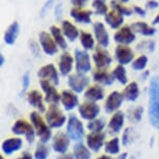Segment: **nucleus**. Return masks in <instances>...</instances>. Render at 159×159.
<instances>
[{"label": "nucleus", "instance_id": "f257e3e1", "mask_svg": "<svg viewBox=\"0 0 159 159\" xmlns=\"http://www.w3.org/2000/svg\"><path fill=\"white\" fill-rule=\"evenodd\" d=\"M149 119L153 127L159 128V76H153L150 81Z\"/></svg>", "mask_w": 159, "mask_h": 159}, {"label": "nucleus", "instance_id": "f03ea898", "mask_svg": "<svg viewBox=\"0 0 159 159\" xmlns=\"http://www.w3.org/2000/svg\"><path fill=\"white\" fill-rule=\"evenodd\" d=\"M30 121L31 124L34 126L35 132L40 137L41 143H46L50 140L51 136H52V132H51L50 128L48 127L46 123L44 121V119L40 116V113L38 112H31L30 113Z\"/></svg>", "mask_w": 159, "mask_h": 159}, {"label": "nucleus", "instance_id": "7ed1b4c3", "mask_svg": "<svg viewBox=\"0 0 159 159\" xmlns=\"http://www.w3.org/2000/svg\"><path fill=\"white\" fill-rule=\"evenodd\" d=\"M11 131L17 135H24L29 143H32L34 142L35 130L30 123H28L25 120H18V121H16V123L11 127Z\"/></svg>", "mask_w": 159, "mask_h": 159}, {"label": "nucleus", "instance_id": "20e7f679", "mask_svg": "<svg viewBox=\"0 0 159 159\" xmlns=\"http://www.w3.org/2000/svg\"><path fill=\"white\" fill-rule=\"evenodd\" d=\"M66 116L57 107V105H50L46 113V121L50 128H61L66 123Z\"/></svg>", "mask_w": 159, "mask_h": 159}, {"label": "nucleus", "instance_id": "39448f33", "mask_svg": "<svg viewBox=\"0 0 159 159\" xmlns=\"http://www.w3.org/2000/svg\"><path fill=\"white\" fill-rule=\"evenodd\" d=\"M67 134L70 139L78 142L84 135V129H83L82 123L79 121L76 116H70L67 124Z\"/></svg>", "mask_w": 159, "mask_h": 159}, {"label": "nucleus", "instance_id": "423d86ee", "mask_svg": "<svg viewBox=\"0 0 159 159\" xmlns=\"http://www.w3.org/2000/svg\"><path fill=\"white\" fill-rule=\"evenodd\" d=\"M75 67H76L77 73L85 74L89 72L92 68L91 58L86 50H75Z\"/></svg>", "mask_w": 159, "mask_h": 159}, {"label": "nucleus", "instance_id": "0eeeda50", "mask_svg": "<svg viewBox=\"0 0 159 159\" xmlns=\"http://www.w3.org/2000/svg\"><path fill=\"white\" fill-rule=\"evenodd\" d=\"M78 111L82 119L86 120V121H93L96 120V118L100 113V107L95 102H84L78 107Z\"/></svg>", "mask_w": 159, "mask_h": 159}, {"label": "nucleus", "instance_id": "6e6552de", "mask_svg": "<svg viewBox=\"0 0 159 159\" xmlns=\"http://www.w3.org/2000/svg\"><path fill=\"white\" fill-rule=\"evenodd\" d=\"M40 84L43 92L45 93V101L52 105H57L58 102L61 101V95L58 94L54 85L49 80H41Z\"/></svg>", "mask_w": 159, "mask_h": 159}, {"label": "nucleus", "instance_id": "1a4fd4ad", "mask_svg": "<svg viewBox=\"0 0 159 159\" xmlns=\"http://www.w3.org/2000/svg\"><path fill=\"white\" fill-rule=\"evenodd\" d=\"M39 40H40V44L42 49L47 55H54L57 53V44L55 43L54 39L52 35L48 34L46 31H42L39 34Z\"/></svg>", "mask_w": 159, "mask_h": 159}, {"label": "nucleus", "instance_id": "9d476101", "mask_svg": "<svg viewBox=\"0 0 159 159\" xmlns=\"http://www.w3.org/2000/svg\"><path fill=\"white\" fill-rule=\"evenodd\" d=\"M89 79L84 74L76 73L73 75H70L68 79V84L70 89L75 93H82L84 89L89 85Z\"/></svg>", "mask_w": 159, "mask_h": 159}, {"label": "nucleus", "instance_id": "9b49d317", "mask_svg": "<svg viewBox=\"0 0 159 159\" xmlns=\"http://www.w3.org/2000/svg\"><path fill=\"white\" fill-rule=\"evenodd\" d=\"M93 61H94L96 67L102 70V69L107 68L108 66H110L112 58L106 50L101 47H98L96 49L95 53L93 54Z\"/></svg>", "mask_w": 159, "mask_h": 159}, {"label": "nucleus", "instance_id": "f8f14e48", "mask_svg": "<svg viewBox=\"0 0 159 159\" xmlns=\"http://www.w3.org/2000/svg\"><path fill=\"white\" fill-rule=\"evenodd\" d=\"M69 146H70V137L68 136V134L64 133V132H58L53 137L52 148L56 153L66 154V152L69 149Z\"/></svg>", "mask_w": 159, "mask_h": 159}, {"label": "nucleus", "instance_id": "ddd939ff", "mask_svg": "<svg viewBox=\"0 0 159 159\" xmlns=\"http://www.w3.org/2000/svg\"><path fill=\"white\" fill-rule=\"evenodd\" d=\"M135 34L129 26H124V27L120 28L115 34V41L116 43L124 45V46L133 43L135 41Z\"/></svg>", "mask_w": 159, "mask_h": 159}, {"label": "nucleus", "instance_id": "4468645a", "mask_svg": "<svg viewBox=\"0 0 159 159\" xmlns=\"http://www.w3.org/2000/svg\"><path fill=\"white\" fill-rule=\"evenodd\" d=\"M38 76L43 80H49L50 82H53V84L58 85L59 77L56 68L52 64L46 65L42 67L38 72Z\"/></svg>", "mask_w": 159, "mask_h": 159}, {"label": "nucleus", "instance_id": "2eb2a0df", "mask_svg": "<svg viewBox=\"0 0 159 159\" xmlns=\"http://www.w3.org/2000/svg\"><path fill=\"white\" fill-rule=\"evenodd\" d=\"M123 99H124V96L121 93L119 92L110 93L106 99V102H105V111L107 113L116 112V110L121 107V105L123 103Z\"/></svg>", "mask_w": 159, "mask_h": 159}, {"label": "nucleus", "instance_id": "dca6fc26", "mask_svg": "<svg viewBox=\"0 0 159 159\" xmlns=\"http://www.w3.org/2000/svg\"><path fill=\"white\" fill-rule=\"evenodd\" d=\"M105 134L103 132H91L86 135V145L94 152H99L104 145Z\"/></svg>", "mask_w": 159, "mask_h": 159}, {"label": "nucleus", "instance_id": "f3484780", "mask_svg": "<svg viewBox=\"0 0 159 159\" xmlns=\"http://www.w3.org/2000/svg\"><path fill=\"white\" fill-rule=\"evenodd\" d=\"M93 29H94L95 38L99 45L103 48H106L109 45V35L104 24L102 22H96L93 26Z\"/></svg>", "mask_w": 159, "mask_h": 159}, {"label": "nucleus", "instance_id": "a211bd4d", "mask_svg": "<svg viewBox=\"0 0 159 159\" xmlns=\"http://www.w3.org/2000/svg\"><path fill=\"white\" fill-rule=\"evenodd\" d=\"M133 57H134L133 51L129 47L124 46V45H120V46L116 47V61H119L120 65H122V66L128 65L129 62H131Z\"/></svg>", "mask_w": 159, "mask_h": 159}, {"label": "nucleus", "instance_id": "6ab92c4d", "mask_svg": "<svg viewBox=\"0 0 159 159\" xmlns=\"http://www.w3.org/2000/svg\"><path fill=\"white\" fill-rule=\"evenodd\" d=\"M23 142L22 139H19V137H13V139H5L1 145V149L2 152L4 153L5 155H11L13 153L19 151V150L22 148Z\"/></svg>", "mask_w": 159, "mask_h": 159}, {"label": "nucleus", "instance_id": "aec40b11", "mask_svg": "<svg viewBox=\"0 0 159 159\" xmlns=\"http://www.w3.org/2000/svg\"><path fill=\"white\" fill-rule=\"evenodd\" d=\"M92 15H93L92 11H85L82 10V8L73 7L70 10V16L78 23H83V24L91 23Z\"/></svg>", "mask_w": 159, "mask_h": 159}, {"label": "nucleus", "instance_id": "412c9836", "mask_svg": "<svg viewBox=\"0 0 159 159\" xmlns=\"http://www.w3.org/2000/svg\"><path fill=\"white\" fill-rule=\"evenodd\" d=\"M61 102L64 105L66 110H72L75 107L78 106L79 100H78L77 95H75L74 93H72L70 91H64L61 93Z\"/></svg>", "mask_w": 159, "mask_h": 159}, {"label": "nucleus", "instance_id": "4be33fe9", "mask_svg": "<svg viewBox=\"0 0 159 159\" xmlns=\"http://www.w3.org/2000/svg\"><path fill=\"white\" fill-rule=\"evenodd\" d=\"M125 116L122 111H116L113 113V116L110 118L108 123V129L111 133H119L121 129L124 126Z\"/></svg>", "mask_w": 159, "mask_h": 159}, {"label": "nucleus", "instance_id": "5701e85b", "mask_svg": "<svg viewBox=\"0 0 159 159\" xmlns=\"http://www.w3.org/2000/svg\"><path fill=\"white\" fill-rule=\"evenodd\" d=\"M27 101L31 106L35 107L40 112L45 111V105H44L43 97H42V95L40 94V92L35 91V89H32V91L28 92Z\"/></svg>", "mask_w": 159, "mask_h": 159}, {"label": "nucleus", "instance_id": "b1692460", "mask_svg": "<svg viewBox=\"0 0 159 159\" xmlns=\"http://www.w3.org/2000/svg\"><path fill=\"white\" fill-rule=\"evenodd\" d=\"M61 30L64 32L65 37L71 42H74L80 35L78 28L68 20H64L61 22Z\"/></svg>", "mask_w": 159, "mask_h": 159}, {"label": "nucleus", "instance_id": "393cba45", "mask_svg": "<svg viewBox=\"0 0 159 159\" xmlns=\"http://www.w3.org/2000/svg\"><path fill=\"white\" fill-rule=\"evenodd\" d=\"M84 97L91 102H97L103 100L104 98V91L100 85L95 84L92 85L86 89L84 93Z\"/></svg>", "mask_w": 159, "mask_h": 159}, {"label": "nucleus", "instance_id": "a878e982", "mask_svg": "<svg viewBox=\"0 0 159 159\" xmlns=\"http://www.w3.org/2000/svg\"><path fill=\"white\" fill-rule=\"evenodd\" d=\"M73 62H74V59L69 53L66 52L64 54H61V58H59L58 68H59L61 73L64 75V76L70 74V72L72 71V68H73Z\"/></svg>", "mask_w": 159, "mask_h": 159}, {"label": "nucleus", "instance_id": "bb28decb", "mask_svg": "<svg viewBox=\"0 0 159 159\" xmlns=\"http://www.w3.org/2000/svg\"><path fill=\"white\" fill-rule=\"evenodd\" d=\"M20 32V25L18 22H13L10 26L7 27V31L4 34V42L7 45H13L16 42L18 35Z\"/></svg>", "mask_w": 159, "mask_h": 159}, {"label": "nucleus", "instance_id": "cd10ccee", "mask_svg": "<svg viewBox=\"0 0 159 159\" xmlns=\"http://www.w3.org/2000/svg\"><path fill=\"white\" fill-rule=\"evenodd\" d=\"M93 78H94L96 82L104 85H110L115 81V77H113L112 74H109L106 71L100 70V69L93 73Z\"/></svg>", "mask_w": 159, "mask_h": 159}, {"label": "nucleus", "instance_id": "c85d7f7f", "mask_svg": "<svg viewBox=\"0 0 159 159\" xmlns=\"http://www.w3.org/2000/svg\"><path fill=\"white\" fill-rule=\"evenodd\" d=\"M105 22L108 24L112 29H116L124 22V16L116 13V11H111L105 15Z\"/></svg>", "mask_w": 159, "mask_h": 159}, {"label": "nucleus", "instance_id": "c756f323", "mask_svg": "<svg viewBox=\"0 0 159 159\" xmlns=\"http://www.w3.org/2000/svg\"><path fill=\"white\" fill-rule=\"evenodd\" d=\"M131 28L133 31H135L137 34H140L143 35H146V37L154 35L156 32V29L153 27V26H150L145 22H136V23L132 24Z\"/></svg>", "mask_w": 159, "mask_h": 159}, {"label": "nucleus", "instance_id": "7c9ffc66", "mask_svg": "<svg viewBox=\"0 0 159 159\" xmlns=\"http://www.w3.org/2000/svg\"><path fill=\"white\" fill-rule=\"evenodd\" d=\"M50 32H51V35H52V38L54 39L55 43L57 44L58 47H61V49H67L68 48V44L67 42L65 40V37H64V32L61 28H58L57 26L53 25L50 27Z\"/></svg>", "mask_w": 159, "mask_h": 159}, {"label": "nucleus", "instance_id": "2f4dec72", "mask_svg": "<svg viewBox=\"0 0 159 159\" xmlns=\"http://www.w3.org/2000/svg\"><path fill=\"white\" fill-rule=\"evenodd\" d=\"M123 96L126 100L128 101H135L139 96V85H137L136 82H131L126 86V89H124V93H123Z\"/></svg>", "mask_w": 159, "mask_h": 159}, {"label": "nucleus", "instance_id": "473e14b6", "mask_svg": "<svg viewBox=\"0 0 159 159\" xmlns=\"http://www.w3.org/2000/svg\"><path fill=\"white\" fill-rule=\"evenodd\" d=\"M74 157L75 159H91L89 149L82 143H76L74 146Z\"/></svg>", "mask_w": 159, "mask_h": 159}, {"label": "nucleus", "instance_id": "72a5a7b5", "mask_svg": "<svg viewBox=\"0 0 159 159\" xmlns=\"http://www.w3.org/2000/svg\"><path fill=\"white\" fill-rule=\"evenodd\" d=\"M80 43L84 48V50H92L95 47V40L93 35L89 32H80Z\"/></svg>", "mask_w": 159, "mask_h": 159}, {"label": "nucleus", "instance_id": "f704fd0d", "mask_svg": "<svg viewBox=\"0 0 159 159\" xmlns=\"http://www.w3.org/2000/svg\"><path fill=\"white\" fill-rule=\"evenodd\" d=\"M104 150L107 154L110 155H116L120 153V140L118 137H115V139L108 140V142L105 143L104 146Z\"/></svg>", "mask_w": 159, "mask_h": 159}, {"label": "nucleus", "instance_id": "c9c22d12", "mask_svg": "<svg viewBox=\"0 0 159 159\" xmlns=\"http://www.w3.org/2000/svg\"><path fill=\"white\" fill-rule=\"evenodd\" d=\"M112 75L115 77V79H116L121 84H127L128 82V78L127 74H126V69L124 68V66L119 65L115 70L112 72Z\"/></svg>", "mask_w": 159, "mask_h": 159}, {"label": "nucleus", "instance_id": "e433bc0d", "mask_svg": "<svg viewBox=\"0 0 159 159\" xmlns=\"http://www.w3.org/2000/svg\"><path fill=\"white\" fill-rule=\"evenodd\" d=\"M93 8L96 15L99 16H104L107 14L108 7H107L106 3H105V0H93Z\"/></svg>", "mask_w": 159, "mask_h": 159}, {"label": "nucleus", "instance_id": "4c0bfd02", "mask_svg": "<svg viewBox=\"0 0 159 159\" xmlns=\"http://www.w3.org/2000/svg\"><path fill=\"white\" fill-rule=\"evenodd\" d=\"M110 7H111L112 11H116V13H119L120 15H122V16H131V15L133 14V10L124 7V5H122L121 3H119L118 1H116V0H112V1L110 2Z\"/></svg>", "mask_w": 159, "mask_h": 159}, {"label": "nucleus", "instance_id": "58836bf2", "mask_svg": "<svg viewBox=\"0 0 159 159\" xmlns=\"http://www.w3.org/2000/svg\"><path fill=\"white\" fill-rule=\"evenodd\" d=\"M105 125H106V123L103 119H96V120H93V121H89V123L88 124V129L91 132H96V133H98V132H102V130L104 129Z\"/></svg>", "mask_w": 159, "mask_h": 159}, {"label": "nucleus", "instance_id": "ea45409f", "mask_svg": "<svg viewBox=\"0 0 159 159\" xmlns=\"http://www.w3.org/2000/svg\"><path fill=\"white\" fill-rule=\"evenodd\" d=\"M49 156V148L44 143H39L34 152L35 159H47Z\"/></svg>", "mask_w": 159, "mask_h": 159}, {"label": "nucleus", "instance_id": "a19ab883", "mask_svg": "<svg viewBox=\"0 0 159 159\" xmlns=\"http://www.w3.org/2000/svg\"><path fill=\"white\" fill-rule=\"evenodd\" d=\"M147 64H148V57L146 55L139 56L135 61L132 62V68L136 71H142L146 68Z\"/></svg>", "mask_w": 159, "mask_h": 159}, {"label": "nucleus", "instance_id": "79ce46f5", "mask_svg": "<svg viewBox=\"0 0 159 159\" xmlns=\"http://www.w3.org/2000/svg\"><path fill=\"white\" fill-rule=\"evenodd\" d=\"M143 107H135L129 112V119L131 120L132 122L134 123H137L142 120V116H143Z\"/></svg>", "mask_w": 159, "mask_h": 159}, {"label": "nucleus", "instance_id": "37998d69", "mask_svg": "<svg viewBox=\"0 0 159 159\" xmlns=\"http://www.w3.org/2000/svg\"><path fill=\"white\" fill-rule=\"evenodd\" d=\"M132 139H133V129L132 128H127L126 130L124 131V133H123V145L124 146H128L130 145L132 143Z\"/></svg>", "mask_w": 159, "mask_h": 159}, {"label": "nucleus", "instance_id": "c03bdc74", "mask_svg": "<svg viewBox=\"0 0 159 159\" xmlns=\"http://www.w3.org/2000/svg\"><path fill=\"white\" fill-rule=\"evenodd\" d=\"M29 83H30V77H29V73H25L23 75L22 78V91H21V95L24 94L26 92V89H28Z\"/></svg>", "mask_w": 159, "mask_h": 159}, {"label": "nucleus", "instance_id": "a18cd8bd", "mask_svg": "<svg viewBox=\"0 0 159 159\" xmlns=\"http://www.w3.org/2000/svg\"><path fill=\"white\" fill-rule=\"evenodd\" d=\"M56 0H47L46 2H45V4L42 7V10H41V17H44L45 15L48 13V11L50 10L51 7H52L53 4H54V2Z\"/></svg>", "mask_w": 159, "mask_h": 159}, {"label": "nucleus", "instance_id": "49530a36", "mask_svg": "<svg viewBox=\"0 0 159 159\" xmlns=\"http://www.w3.org/2000/svg\"><path fill=\"white\" fill-rule=\"evenodd\" d=\"M54 16L56 18V20H59L62 15V5L61 3H57L55 5V10H54Z\"/></svg>", "mask_w": 159, "mask_h": 159}, {"label": "nucleus", "instance_id": "de8ad7c7", "mask_svg": "<svg viewBox=\"0 0 159 159\" xmlns=\"http://www.w3.org/2000/svg\"><path fill=\"white\" fill-rule=\"evenodd\" d=\"M88 1L89 0H71V3L73 4L75 7L80 8V7H84V5L88 3Z\"/></svg>", "mask_w": 159, "mask_h": 159}, {"label": "nucleus", "instance_id": "09e8293b", "mask_svg": "<svg viewBox=\"0 0 159 159\" xmlns=\"http://www.w3.org/2000/svg\"><path fill=\"white\" fill-rule=\"evenodd\" d=\"M158 5L159 3L157 1H155V0H149L146 3V7L148 8V10H155V8L158 7Z\"/></svg>", "mask_w": 159, "mask_h": 159}, {"label": "nucleus", "instance_id": "8fccbe9b", "mask_svg": "<svg viewBox=\"0 0 159 159\" xmlns=\"http://www.w3.org/2000/svg\"><path fill=\"white\" fill-rule=\"evenodd\" d=\"M143 44L146 45V47L143 48V49H146V50H148V51H154L155 49V43L153 41H148V42H143Z\"/></svg>", "mask_w": 159, "mask_h": 159}, {"label": "nucleus", "instance_id": "3c124183", "mask_svg": "<svg viewBox=\"0 0 159 159\" xmlns=\"http://www.w3.org/2000/svg\"><path fill=\"white\" fill-rule=\"evenodd\" d=\"M133 11L135 14L139 15V16H142V17H145L146 16V11L143 10V8L139 7H133Z\"/></svg>", "mask_w": 159, "mask_h": 159}, {"label": "nucleus", "instance_id": "603ef678", "mask_svg": "<svg viewBox=\"0 0 159 159\" xmlns=\"http://www.w3.org/2000/svg\"><path fill=\"white\" fill-rule=\"evenodd\" d=\"M57 159H75L74 155L72 154H62L61 156H59Z\"/></svg>", "mask_w": 159, "mask_h": 159}, {"label": "nucleus", "instance_id": "864d4df0", "mask_svg": "<svg viewBox=\"0 0 159 159\" xmlns=\"http://www.w3.org/2000/svg\"><path fill=\"white\" fill-rule=\"evenodd\" d=\"M17 159H32V156H31V154H29V153L25 152V153H23L21 157L17 158Z\"/></svg>", "mask_w": 159, "mask_h": 159}, {"label": "nucleus", "instance_id": "5fc2aeb1", "mask_svg": "<svg viewBox=\"0 0 159 159\" xmlns=\"http://www.w3.org/2000/svg\"><path fill=\"white\" fill-rule=\"evenodd\" d=\"M30 49H32V51H34V53L35 55H38V50H39V48H38V46H37V44L34 43V42H32L31 45H30Z\"/></svg>", "mask_w": 159, "mask_h": 159}, {"label": "nucleus", "instance_id": "6e6d98bb", "mask_svg": "<svg viewBox=\"0 0 159 159\" xmlns=\"http://www.w3.org/2000/svg\"><path fill=\"white\" fill-rule=\"evenodd\" d=\"M152 24H153V25H157V24H159V14L154 18V20H153Z\"/></svg>", "mask_w": 159, "mask_h": 159}, {"label": "nucleus", "instance_id": "4d7b16f0", "mask_svg": "<svg viewBox=\"0 0 159 159\" xmlns=\"http://www.w3.org/2000/svg\"><path fill=\"white\" fill-rule=\"evenodd\" d=\"M127 153H123V154H121L118 157V159H127Z\"/></svg>", "mask_w": 159, "mask_h": 159}, {"label": "nucleus", "instance_id": "13d9d810", "mask_svg": "<svg viewBox=\"0 0 159 159\" xmlns=\"http://www.w3.org/2000/svg\"><path fill=\"white\" fill-rule=\"evenodd\" d=\"M97 159H112L110 156H107V155H102L100 157H98Z\"/></svg>", "mask_w": 159, "mask_h": 159}, {"label": "nucleus", "instance_id": "bf43d9fd", "mask_svg": "<svg viewBox=\"0 0 159 159\" xmlns=\"http://www.w3.org/2000/svg\"><path fill=\"white\" fill-rule=\"evenodd\" d=\"M3 64H4V56L3 54H0V65L3 66Z\"/></svg>", "mask_w": 159, "mask_h": 159}, {"label": "nucleus", "instance_id": "052dcab7", "mask_svg": "<svg viewBox=\"0 0 159 159\" xmlns=\"http://www.w3.org/2000/svg\"><path fill=\"white\" fill-rule=\"evenodd\" d=\"M120 1H121V2H123V3H126V2H128L129 0H120Z\"/></svg>", "mask_w": 159, "mask_h": 159}, {"label": "nucleus", "instance_id": "680f3d73", "mask_svg": "<svg viewBox=\"0 0 159 159\" xmlns=\"http://www.w3.org/2000/svg\"><path fill=\"white\" fill-rule=\"evenodd\" d=\"M0 159H4V158H3V156H1V157H0Z\"/></svg>", "mask_w": 159, "mask_h": 159}, {"label": "nucleus", "instance_id": "e2e57ef3", "mask_svg": "<svg viewBox=\"0 0 159 159\" xmlns=\"http://www.w3.org/2000/svg\"><path fill=\"white\" fill-rule=\"evenodd\" d=\"M130 159H135V157H131Z\"/></svg>", "mask_w": 159, "mask_h": 159}]
</instances>
